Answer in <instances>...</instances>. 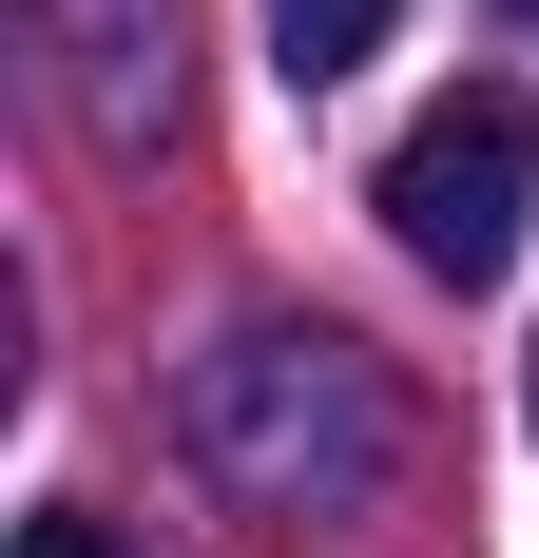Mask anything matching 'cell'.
Returning <instances> with one entry per match:
<instances>
[{"instance_id": "cell-1", "label": "cell", "mask_w": 539, "mask_h": 558, "mask_svg": "<svg viewBox=\"0 0 539 558\" xmlns=\"http://www.w3.org/2000/svg\"><path fill=\"white\" fill-rule=\"evenodd\" d=\"M193 444H213L231 501L270 520H385L405 482V386H385L347 328H231L193 366Z\"/></svg>"}, {"instance_id": "cell-2", "label": "cell", "mask_w": 539, "mask_h": 558, "mask_svg": "<svg viewBox=\"0 0 539 558\" xmlns=\"http://www.w3.org/2000/svg\"><path fill=\"white\" fill-rule=\"evenodd\" d=\"M520 213H539V97L520 77H463L385 135V231H405V270L443 289H501L520 270Z\"/></svg>"}, {"instance_id": "cell-3", "label": "cell", "mask_w": 539, "mask_h": 558, "mask_svg": "<svg viewBox=\"0 0 539 558\" xmlns=\"http://www.w3.org/2000/svg\"><path fill=\"white\" fill-rule=\"evenodd\" d=\"M58 58H77V116L97 135H155L173 116V0H39Z\"/></svg>"}, {"instance_id": "cell-4", "label": "cell", "mask_w": 539, "mask_h": 558, "mask_svg": "<svg viewBox=\"0 0 539 558\" xmlns=\"http://www.w3.org/2000/svg\"><path fill=\"white\" fill-rule=\"evenodd\" d=\"M385 20H405V0H270V58H289V97H327L347 58H385Z\"/></svg>"}, {"instance_id": "cell-5", "label": "cell", "mask_w": 539, "mask_h": 558, "mask_svg": "<svg viewBox=\"0 0 539 558\" xmlns=\"http://www.w3.org/2000/svg\"><path fill=\"white\" fill-rule=\"evenodd\" d=\"M20 558H135V539H116V520H77V501H58V520H20Z\"/></svg>"}, {"instance_id": "cell-6", "label": "cell", "mask_w": 539, "mask_h": 558, "mask_svg": "<svg viewBox=\"0 0 539 558\" xmlns=\"http://www.w3.org/2000/svg\"><path fill=\"white\" fill-rule=\"evenodd\" d=\"M501 20H520V39H539V0H501Z\"/></svg>"}, {"instance_id": "cell-7", "label": "cell", "mask_w": 539, "mask_h": 558, "mask_svg": "<svg viewBox=\"0 0 539 558\" xmlns=\"http://www.w3.org/2000/svg\"><path fill=\"white\" fill-rule=\"evenodd\" d=\"M520 424H539V366H520Z\"/></svg>"}]
</instances>
